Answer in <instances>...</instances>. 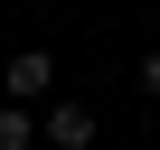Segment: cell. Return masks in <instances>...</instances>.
<instances>
[{
  "mask_svg": "<svg viewBox=\"0 0 160 150\" xmlns=\"http://www.w3.org/2000/svg\"><path fill=\"white\" fill-rule=\"evenodd\" d=\"M38 131H47L57 150H94V113H85V103H47V122H38Z\"/></svg>",
  "mask_w": 160,
  "mask_h": 150,
  "instance_id": "7a4b0ae2",
  "label": "cell"
},
{
  "mask_svg": "<svg viewBox=\"0 0 160 150\" xmlns=\"http://www.w3.org/2000/svg\"><path fill=\"white\" fill-rule=\"evenodd\" d=\"M47 85H57V56H47V47H19L10 66H0V94H10V103H38Z\"/></svg>",
  "mask_w": 160,
  "mask_h": 150,
  "instance_id": "6da1fadb",
  "label": "cell"
},
{
  "mask_svg": "<svg viewBox=\"0 0 160 150\" xmlns=\"http://www.w3.org/2000/svg\"><path fill=\"white\" fill-rule=\"evenodd\" d=\"M94 150H104V141H94Z\"/></svg>",
  "mask_w": 160,
  "mask_h": 150,
  "instance_id": "5b68a950",
  "label": "cell"
},
{
  "mask_svg": "<svg viewBox=\"0 0 160 150\" xmlns=\"http://www.w3.org/2000/svg\"><path fill=\"white\" fill-rule=\"evenodd\" d=\"M38 141V122H28V103H0V150H28Z\"/></svg>",
  "mask_w": 160,
  "mask_h": 150,
  "instance_id": "3957f363",
  "label": "cell"
},
{
  "mask_svg": "<svg viewBox=\"0 0 160 150\" xmlns=\"http://www.w3.org/2000/svg\"><path fill=\"white\" fill-rule=\"evenodd\" d=\"M141 85H151V94H160V47H151V56H141Z\"/></svg>",
  "mask_w": 160,
  "mask_h": 150,
  "instance_id": "277c9868",
  "label": "cell"
}]
</instances>
